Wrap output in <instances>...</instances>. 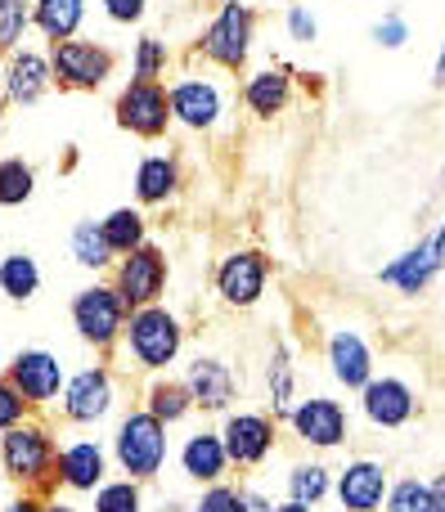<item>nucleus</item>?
Returning <instances> with one entry per match:
<instances>
[{
	"label": "nucleus",
	"instance_id": "nucleus-1",
	"mask_svg": "<svg viewBox=\"0 0 445 512\" xmlns=\"http://www.w3.org/2000/svg\"><path fill=\"white\" fill-rule=\"evenodd\" d=\"M0 472L14 481L23 495L45 499L59 486V445H54L50 427L27 418L14 432L0 436Z\"/></svg>",
	"mask_w": 445,
	"mask_h": 512
},
{
	"label": "nucleus",
	"instance_id": "nucleus-2",
	"mask_svg": "<svg viewBox=\"0 0 445 512\" xmlns=\"http://www.w3.org/2000/svg\"><path fill=\"white\" fill-rule=\"evenodd\" d=\"M122 346H126V360H135V369L162 373L167 364L180 360L185 328H180V319L167 306H144V310H131V319H126Z\"/></svg>",
	"mask_w": 445,
	"mask_h": 512
},
{
	"label": "nucleus",
	"instance_id": "nucleus-3",
	"mask_svg": "<svg viewBox=\"0 0 445 512\" xmlns=\"http://www.w3.org/2000/svg\"><path fill=\"white\" fill-rule=\"evenodd\" d=\"M113 459L131 481H153L167 463V423L149 409H131L113 432Z\"/></svg>",
	"mask_w": 445,
	"mask_h": 512
},
{
	"label": "nucleus",
	"instance_id": "nucleus-4",
	"mask_svg": "<svg viewBox=\"0 0 445 512\" xmlns=\"http://www.w3.org/2000/svg\"><path fill=\"white\" fill-rule=\"evenodd\" d=\"M126 319H131V306L117 297L113 283H90V288H81L72 297V328L95 351H113L122 342Z\"/></svg>",
	"mask_w": 445,
	"mask_h": 512
},
{
	"label": "nucleus",
	"instance_id": "nucleus-5",
	"mask_svg": "<svg viewBox=\"0 0 445 512\" xmlns=\"http://www.w3.org/2000/svg\"><path fill=\"white\" fill-rule=\"evenodd\" d=\"M252 32H257V14L248 5H239V0H225L221 14L198 36V54L225 72H239L252 54Z\"/></svg>",
	"mask_w": 445,
	"mask_h": 512
},
{
	"label": "nucleus",
	"instance_id": "nucleus-6",
	"mask_svg": "<svg viewBox=\"0 0 445 512\" xmlns=\"http://www.w3.org/2000/svg\"><path fill=\"white\" fill-rule=\"evenodd\" d=\"M113 117L122 131L140 135V140H158L167 135V126L176 122L171 117V90L162 81H140L131 77L113 99Z\"/></svg>",
	"mask_w": 445,
	"mask_h": 512
},
{
	"label": "nucleus",
	"instance_id": "nucleus-7",
	"mask_svg": "<svg viewBox=\"0 0 445 512\" xmlns=\"http://www.w3.org/2000/svg\"><path fill=\"white\" fill-rule=\"evenodd\" d=\"M167 274H171L167 252L153 248V243H144V248L117 256L113 279L108 283H113L117 297H122L131 310H144V306H158L162 301V292H167Z\"/></svg>",
	"mask_w": 445,
	"mask_h": 512
},
{
	"label": "nucleus",
	"instance_id": "nucleus-8",
	"mask_svg": "<svg viewBox=\"0 0 445 512\" xmlns=\"http://www.w3.org/2000/svg\"><path fill=\"white\" fill-rule=\"evenodd\" d=\"M50 68H54V86L59 90H99L117 68V54L108 45L95 41H59L50 45Z\"/></svg>",
	"mask_w": 445,
	"mask_h": 512
},
{
	"label": "nucleus",
	"instance_id": "nucleus-9",
	"mask_svg": "<svg viewBox=\"0 0 445 512\" xmlns=\"http://www.w3.org/2000/svg\"><path fill=\"white\" fill-rule=\"evenodd\" d=\"M117 405V382H113V369L108 364H90V369L72 373L68 387L59 396V414L77 427H95L113 414Z\"/></svg>",
	"mask_w": 445,
	"mask_h": 512
},
{
	"label": "nucleus",
	"instance_id": "nucleus-10",
	"mask_svg": "<svg viewBox=\"0 0 445 512\" xmlns=\"http://www.w3.org/2000/svg\"><path fill=\"white\" fill-rule=\"evenodd\" d=\"M5 378L14 382L18 391H23V400L32 409L50 405V400L63 396V387H68V373H63V360L54 351H45V346H27V351H18L14 360H9Z\"/></svg>",
	"mask_w": 445,
	"mask_h": 512
},
{
	"label": "nucleus",
	"instance_id": "nucleus-11",
	"mask_svg": "<svg viewBox=\"0 0 445 512\" xmlns=\"http://www.w3.org/2000/svg\"><path fill=\"white\" fill-rule=\"evenodd\" d=\"M266 279H270V261H266V252H257V248H239L216 265V292H221V301L234 310L257 306L261 292H266Z\"/></svg>",
	"mask_w": 445,
	"mask_h": 512
},
{
	"label": "nucleus",
	"instance_id": "nucleus-12",
	"mask_svg": "<svg viewBox=\"0 0 445 512\" xmlns=\"http://www.w3.org/2000/svg\"><path fill=\"white\" fill-rule=\"evenodd\" d=\"M288 427H293V436L302 445H311V450H338V445L347 441V432H351L347 409H342L333 396L302 400V405L288 414Z\"/></svg>",
	"mask_w": 445,
	"mask_h": 512
},
{
	"label": "nucleus",
	"instance_id": "nucleus-13",
	"mask_svg": "<svg viewBox=\"0 0 445 512\" xmlns=\"http://www.w3.org/2000/svg\"><path fill=\"white\" fill-rule=\"evenodd\" d=\"M275 423H279V418L252 414V409L225 414L221 441H225V454H230V463H239V468H257V463H266L270 450H275Z\"/></svg>",
	"mask_w": 445,
	"mask_h": 512
},
{
	"label": "nucleus",
	"instance_id": "nucleus-14",
	"mask_svg": "<svg viewBox=\"0 0 445 512\" xmlns=\"http://www.w3.org/2000/svg\"><path fill=\"white\" fill-rule=\"evenodd\" d=\"M225 113V90L212 77H180L171 86V117L185 131H212Z\"/></svg>",
	"mask_w": 445,
	"mask_h": 512
},
{
	"label": "nucleus",
	"instance_id": "nucleus-15",
	"mask_svg": "<svg viewBox=\"0 0 445 512\" xmlns=\"http://www.w3.org/2000/svg\"><path fill=\"white\" fill-rule=\"evenodd\" d=\"M0 81H5V99L18 108L36 104L41 95H50L54 90V68H50V54L41 50H9L5 54V72H0Z\"/></svg>",
	"mask_w": 445,
	"mask_h": 512
},
{
	"label": "nucleus",
	"instance_id": "nucleus-16",
	"mask_svg": "<svg viewBox=\"0 0 445 512\" xmlns=\"http://www.w3.org/2000/svg\"><path fill=\"white\" fill-rule=\"evenodd\" d=\"M360 409H365V418L374 427H405L414 414H419V400H414V391H410V382H401V378H374L365 391H360Z\"/></svg>",
	"mask_w": 445,
	"mask_h": 512
},
{
	"label": "nucleus",
	"instance_id": "nucleus-17",
	"mask_svg": "<svg viewBox=\"0 0 445 512\" xmlns=\"http://www.w3.org/2000/svg\"><path fill=\"white\" fill-rule=\"evenodd\" d=\"M338 499L347 512H378L387 504V468L378 459H351L347 468L338 472Z\"/></svg>",
	"mask_w": 445,
	"mask_h": 512
},
{
	"label": "nucleus",
	"instance_id": "nucleus-18",
	"mask_svg": "<svg viewBox=\"0 0 445 512\" xmlns=\"http://www.w3.org/2000/svg\"><path fill=\"white\" fill-rule=\"evenodd\" d=\"M329 373L347 391H365L374 382V351H369V342L356 328H338L329 337Z\"/></svg>",
	"mask_w": 445,
	"mask_h": 512
},
{
	"label": "nucleus",
	"instance_id": "nucleus-19",
	"mask_svg": "<svg viewBox=\"0 0 445 512\" xmlns=\"http://www.w3.org/2000/svg\"><path fill=\"white\" fill-rule=\"evenodd\" d=\"M108 477V454L99 441H68L59 445V486L72 495H95Z\"/></svg>",
	"mask_w": 445,
	"mask_h": 512
},
{
	"label": "nucleus",
	"instance_id": "nucleus-20",
	"mask_svg": "<svg viewBox=\"0 0 445 512\" xmlns=\"http://www.w3.org/2000/svg\"><path fill=\"white\" fill-rule=\"evenodd\" d=\"M185 387L194 391V405L203 409V414H230L234 405V373L225 360H216V355H198L194 364L185 369Z\"/></svg>",
	"mask_w": 445,
	"mask_h": 512
},
{
	"label": "nucleus",
	"instance_id": "nucleus-21",
	"mask_svg": "<svg viewBox=\"0 0 445 512\" xmlns=\"http://www.w3.org/2000/svg\"><path fill=\"white\" fill-rule=\"evenodd\" d=\"M288 104H293V72H288L284 63H279V68H261L243 81V108H248L252 117H261V122L279 117Z\"/></svg>",
	"mask_w": 445,
	"mask_h": 512
},
{
	"label": "nucleus",
	"instance_id": "nucleus-22",
	"mask_svg": "<svg viewBox=\"0 0 445 512\" xmlns=\"http://www.w3.org/2000/svg\"><path fill=\"white\" fill-rule=\"evenodd\" d=\"M180 472L198 486H216L230 472V454H225L221 432H194L185 445H180Z\"/></svg>",
	"mask_w": 445,
	"mask_h": 512
},
{
	"label": "nucleus",
	"instance_id": "nucleus-23",
	"mask_svg": "<svg viewBox=\"0 0 445 512\" xmlns=\"http://www.w3.org/2000/svg\"><path fill=\"white\" fill-rule=\"evenodd\" d=\"M437 274H441V261H437V248H432V234H428L419 248L401 252L392 265H383V270H378V279L392 283V288H401L405 297H419V292L428 288Z\"/></svg>",
	"mask_w": 445,
	"mask_h": 512
},
{
	"label": "nucleus",
	"instance_id": "nucleus-24",
	"mask_svg": "<svg viewBox=\"0 0 445 512\" xmlns=\"http://www.w3.org/2000/svg\"><path fill=\"white\" fill-rule=\"evenodd\" d=\"M180 194V162L171 153H149L135 167V203L140 207H167Z\"/></svg>",
	"mask_w": 445,
	"mask_h": 512
},
{
	"label": "nucleus",
	"instance_id": "nucleus-25",
	"mask_svg": "<svg viewBox=\"0 0 445 512\" xmlns=\"http://www.w3.org/2000/svg\"><path fill=\"white\" fill-rule=\"evenodd\" d=\"M81 18H86V0H32V27L50 45L72 41L81 32Z\"/></svg>",
	"mask_w": 445,
	"mask_h": 512
},
{
	"label": "nucleus",
	"instance_id": "nucleus-26",
	"mask_svg": "<svg viewBox=\"0 0 445 512\" xmlns=\"http://www.w3.org/2000/svg\"><path fill=\"white\" fill-rule=\"evenodd\" d=\"M144 409H149L158 423L176 427V423H185L198 405H194V391L185 387V378H153L149 391H144Z\"/></svg>",
	"mask_w": 445,
	"mask_h": 512
},
{
	"label": "nucleus",
	"instance_id": "nucleus-27",
	"mask_svg": "<svg viewBox=\"0 0 445 512\" xmlns=\"http://www.w3.org/2000/svg\"><path fill=\"white\" fill-rule=\"evenodd\" d=\"M266 396H270V414L275 418H288L293 414V400H297V364H293V351L288 346H275L266 360Z\"/></svg>",
	"mask_w": 445,
	"mask_h": 512
},
{
	"label": "nucleus",
	"instance_id": "nucleus-28",
	"mask_svg": "<svg viewBox=\"0 0 445 512\" xmlns=\"http://www.w3.org/2000/svg\"><path fill=\"white\" fill-rule=\"evenodd\" d=\"M68 248H72V261H77L81 270L104 274V270H113V265H117V256H113V248H108L104 225H99V221H77V225H72Z\"/></svg>",
	"mask_w": 445,
	"mask_h": 512
},
{
	"label": "nucleus",
	"instance_id": "nucleus-29",
	"mask_svg": "<svg viewBox=\"0 0 445 512\" xmlns=\"http://www.w3.org/2000/svg\"><path fill=\"white\" fill-rule=\"evenodd\" d=\"M99 225H104V239H108V248H113V256H126L149 243V221H144L140 207H113Z\"/></svg>",
	"mask_w": 445,
	"mask_h": 512
},
{
	"label": "nucleus",
	"instance_id": "nucleus-30",
	"mask_svg": "<svg viewBox=\"0 0 445 512\" xmlns=\"http://www.w3.org/2000/svg\"><path fill=\"white\" fill-rule=\"evenodd\" d=\"M0 292L9 301H32L41 292V265L32 252H5L0 256Z\"/></svg>",
	"mask_w": 445,
	"mask_h": 512
},
{
	"label": "nucleus",
	"instance_id": "nucleus-31",
	"mask_svg": "<svg viewBox=\"0 0 445 512\" xmlns=\"http://www.w3.org/2000/svg\"><path fill=\"white\" fill-rule=\"evenodd\" d=\"M329 490H333V472L324 468V463H297V468L288 472V499H297V504H306V508H315Z\"/></svg>",
	"mask_w": 445,
	"mask_h": 512
},
{
	"label": "nucleus",
	"instance_id": "nucleus-32",
	"mask_svg": "<svg viewBox=\"0 0 445 512\" xmlns=\"http://www.w3.org/2000/svg\"><path fill=\"white\" fill-rule=\"evenodd\" d=\"M36 194V171L23 158H0V207H23Z\"/></svg>",
	"mask_w": 445,
	"mask_h": 512
},
{
	"label": "nucleus",
	"instance_id": "nucleus-33",
	"mask_svg": "<svg viewBox=\"0 0 445 512\" xmlns=\"http://www.w3.org/2000/svg\"><path fill=\"white\" fill-rule=\"evenodd\" d=\"M95 512H144L140 481L122 477V481H104L95 490Z\"/></svg>",
	"mask_w": 445,
	"mask_h": 512
},
{
	"label": "nucleus",
	"instance_id": "nucleus-34",
	"mask_svg": "<svg viewBox=\"0 0 445 512\" xmlns=\"http://www.w3.org/2000/svg\"><path fill=\"white\" fill-rule=\"evenodd\" d=\"M383 512H432V490H428V481H419V477L396 481V486L387 490Z\"/></svg>",
	"mask_w": 445,
	"mask_h": 512
},
{
	"label": "nucleus",
	"instance_id": "nucleus-35",
	"mask_svg": "<svg viewBox=\"0 0 445 512\" xmlns=\"http://www.w3.org/2000/svg\"><path fill=\"white\" fill-rule=\"evenodd\" d=\"M27 27H32V5L27 0H0V50H18Z\"/></svg>",
	"mask_w": 445,
	"mask_h": 512
},
{
	"label": "nucleus",
	"instance_id": "nucleus-36",
	"mask_svg": "<svg viewBox=\"0 0 445 512\" xmlns=\"http://www.w3.org/2000/svg\"><path fill=\"white\" fill-rule=\"evenodd\" d=\"M167 41H158V36H140L135 41V63H131V72L140 81H158V77H167Z\"/></svg>",
	"mask_w": 445,
	"mask_h": 512
},
{
	"label": "nucleus",
	"instance_id": "nucleus-37",
	"mask_svg": "<svg viewBox=\"0 0 445 512\" xmlns=\"http://www.w3.org/2000/svg\"><path fill=\"white\" fill-rule=\"evenodd\" d=\"M27 418H32V405L23 400V391H18L9 378H0V436L14 432V427L27 423Z\"/></svg>",
	"mask_w": 445,
	"mask_h": 512
},
{
	"label": "nucleus",
	"instance_id": "nucleus-38",
	"mask_svg": "<svg viewBox=\"0 0 445 512\" xmlns=\"http://www.w3.org/2000/svg\"><path fill=\"white\" fill-rule=\"evenodd\" d=\"M194 512H248L243 508V490L225 486V481H216V486H207L203 495H198Z\"/></svg>",
	"mask_w": 445,
	"mask_h": 512
},
{
	"label": "nucleus",
	"instance_id": "nucleus-39",
	"mask_svg": "<svg viewBox=\"0 0 445 512\" xmlns=\"http://www.w3.org/2000/svg\"><path fill=\"white\" fill-rule=\"evenodd\" d=\"M374 41L383 45V50H401V45L410 41V27H405V18H401V14H387L383 23L374 27Z\"/></svg>",
	"mask_w": 445,
	"mask_h": 512
},
{
	"label": "nucleus",
	"instance_id": "nucleus-40",
	"mask_svg": "<svg viewBox=\"0 0 445 512\" xmlns=\"http://www.w3.org/2000/svg\"><path fill=\"white\" fill-rule=\"evenodd\" d=\"M288 36H293V41H302V45H311L315 36H320V23H315V14L306 5L288 9Z\"/></svg>",
	"mask_w": 445,
	"mask_h": 512
},
{
	"label": "nucleus",
	"instance_id": "nucleus-41",
	"mask_svg": "<svg viewBox=\"0 0 445 512\" xmlns=\"http://www.w3.org/2000/svg\"><path fill=\"white\" fill-rule=\"evenodd\" d=\"M144 9H149V0H104V14L113 18V23H122V27L140 23Z\"/></svg>",
	"mask_w": 445,
	"mask_h": 512
},
{
	"label": "nucleus",
	"instance_id": "nucleus-42",
	"mask_svg": "<svg viewBox=\"0 0 445 512\" xmlns=\"http://www.w3.org/2000/svg\"><path fill=\"white\" fill-rule=\"evenodd\" d=\"M41 504H45V499H36V495H18L14 504H5L0 512H41Z\"/></svg>",
	"mask_w": 445,
	"mask_h": 512
},
{
	"label": "nucleus",
	"instance_id": "nucleus-43",
	"mask_svg": "<svg viewBox=\"0 0 445 512\" xmlns=\"http://www.w3.org/2000/svg\"><path fill=\"white\" fill-rule=\"evenodd\" d=\"M428 490H432V512H445V472L428 481Z\"/></svg>",
	"mask_w": 445,
	"mask_h": 512
},
{
	"label": "nucleus",
	"instance_id": "nucleus-44",
	"mask_svg": "<svg viewBox=\"0 0 445 512\" xmlns=\"http://www.w3.org/2000/svg\"><path fill=\"white\" fill-rule=\"evenodd\" d=\"M243 508H248V512H270L275 504H266V499H261V495H252V490H243Z\"/></svg>",
	"mask_w": 445,
	"mask_h": 512
},
{
	"label": "nucleus",
	"instance_id": "nucleus-45",
	"mask_svg": "<svg viewBox=\"0 0 445 512\" xmlns=\"http://www.w3.org/2000/svg\"><path fill=\"white\" fill-rule=\"evenodd\" d=\"M432 248H437V261H441V270H445V221L437 225V234H432Z\"/></svg>",
	"mask_w": 445,
	"mask_h": 512
},
{
	"label": "nucleus",
	"instance_id": "nucleus-46",
	"mask_svg": "<svg viewBox=\"0 0 445 512\" xmlns=\"http://www.w3.org/2000/svg\"><path fill=\"white\" fill-rule=\"evenodd\" d=\"M41 512H77V508H72V504H63V499H45Z\"/></svg>",
	"mask_w": 445,
	"mask_h": 512
},
{
	"label": "nucleus",
	"instance_id": "nucleus-47",
	"mask_svg": "<svg viewBox=\"0 0 445 512\" xmlns=\"http://www.w3.org/2000/svg\"><path fill=\"white\" fill-rule=\"evenodd\" d=\"M270 512H315V508H306V504H297V499H288V504H275Z\"/></svg>",
	"mask_w": 445,
	"mask_h": 512
},
{
	"label": "nucleus",
	"instance_id": "nucleus-48",
	"mask_svg": "<svg viewBox=\"0 0 445 512\" xmlns=\"http://www.w3.org/2000/svg\"><path fill=\"white\" fill-rule=\"evenodd\" d=\"M432 81H437V86H445V45H441V54H437V77H432Z\"/></svg>",
	"mask_w": 445,
	"mask_h": 512
},
{
	"label": "nucleus",
	"instance_id": "nucleus-49",
	"mask_svg": "<svg viewBox=\"0 0 445 512\" xmlns=\"http://www.w3.org/2000/svg\"><path fill=\"white\" fill-rule=\"evenodd\" d=\"M437 189H445V167H441V176H437Z\"/></svg>",
	"mask_w": 445,
	"mask_h": 512
},
{
	"label": "nucleus",
	"instance_id": "nucleus-50",
	"mask_svg": "<svg viewBox=\"0 0 445 512\" xmlns=\"http://www.w3.org/2000/svg\"><path fill=\"white\" fill-rule=\"evenodd\" d=\"M0 508H5V504H0Z\"/></svg>",
	"mask_w": 445,
	"mask_h": 512
}]
</instances>
